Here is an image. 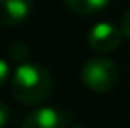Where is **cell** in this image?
<instances>
[{
	"label": "cell",
	"mask_w": 130,
	"mask_h": 128,
	"mask_svg": "<svg viewBox=\"0 0 130 128\" xmlns=\"http://www.w3.org/2000/svg\"><path fill=\"white\" fill-rule=\"evenodd\" d=\"M11 94L25 105H38L45 102L53 90V77L45 66L38 62H21L10 81Z\"/></svg>",
	"instance_id": "cell-1"
},
{
	"label": "cell",
	"mask_w": 130,
	"mask_h": 128,
	"mask_svg": "<svg viewBox=\"0 0 130 128\" xmlns=\"http://www.w3.org/2000/svg\"><path fill=\"white\" fill-rule=\"evenodd\" d=\"M124 34L123 28L113 23H107V21H102V23H96L89 30L87 34V43L92 51L100 53V55H107V53L115 51L121 45Z\"/></svg>",
	"instance_id": "cell-3"
},
{
	"label": "cell",
	"mask_w": 130,
	"mask_h": 128,
	"mask_svg": "<svg viewBox=\"0 0 130 128\" xmlns=\"http://www.w3.org/2000/svg\"><path fill=\"white\" fill-rule=\"evenodd\" d=\"M64 4L77 15H94L107 6V0H64Z\"/></svg>",
	"instance_id": "cell-6"
},
{
	"label": "cell",
	"mask_w": 130,
	"mask_h": 128,
	"mask_svg": "<svg viewBox=\"0 0 130 128\" xmlns=\"http://www.w3.org/2000/svg\"><path fill=\"white\" fill-rule=\"evenodd\" d=\"M70 119L68 111L57 107H40L25 117L21 128H66Z\"/></svg>",
	"instance_id": "cell-4"
},
{
	"label": "cell",
	"mask_w": 130,
	"mask_h": 128,
	"mask_svg": "<svg viewBox=\"0 0 130 128\" xmlns=\"http://www.w3.org/2000/svg\"><path fill=\"white\" fill-rule=\"evenodd\" d=\"M121 28H123L124 38H128V42H130V8L124 11L123 19H121Z\"/></svg>",
	"instance_id": "cell-9"
},
{
	"label": "cell",
	"mask_w": 130,
	"mask_h": 128,
	"mask_svg": "<svg viewBox=\"0 0 130 128\" xmlns=\"http://www.w3.org/2000/svg\"><path fill=\"white\" fill-rule=\"evenodd\" d=\"M32 0H0V26H19L32 13Z\"/></svg>",
	"instance_id": "cell-5"
},
{
	"label": "cell",
	"mask_w": 130,
	"mask_h": 128,
	"mask_svg": "<svg viewBox=\"0 0 130 128\" xmlns=\"http://www.w3.org/2000/svg\"><path fill=\"white\" fill-rule=\"evenodd\" d=\"M8 53L13 60H25L28 57V47L23 42H13L10 47H8Z\"/></svg>",
	"instance_id": "cell-7"
},
{
	"label": "cell",
	"mask_w": 130,
	"mask_h": 128,
	"mask_svg": "<svg viewBox=\"0 0 130 128\" xmlns=\"http://www.w3.org/2000/svg\"><path fill=\"white\" fill-rule=\"evenodd\" d=\"M11 68H10V62L4 59H0V89L6 85L8 81H11Z\"/></svg>",
	"instance_id": "cell-8"
},
{
	"label": "cell",
	"mask_w": 130,
	"mask_h": 128,
	"mask_svg": "<svg viewBox=\"0 0 130 128\" xmlns=\"http://www.w3.org/2000/svg\"><path fill=\"white\" fill-rule=\"evenodd\" d=\"M81 81L92 92H107L119 81V68L106 57H92L81 66Z\"/></svg>",
	"instance_id": "cell-2"
},
{
	"label": "cell",
	"mask_w": 130,
	"mask_h": 128,
	"mask_svg": "<svg viewBox=\"0 0 130 128\" xmlns=\"http://www.w3.org/2000/svg\"><path fill=\"white\" fill-rule=\"evenodd\" d=\"M8 121H10V109H8V105L0 100V128L6 126Z\"/></svg>",
	"instance_id": "cell-10"
},
{
	"label": "cell",
	"mask_w": 130,
	"mask_h": 128,
	"mask_svg": "<svg viewBox=\"0 0 130 128\" xmlns=\"http://www.w3.org/2000/svg\"><path fill=\"white\" fill-rule=\"evenodd\" d=\"M72 128H85V126H72Z\"/></svg>",
	"instance_id": "cell-11"
}]
</instances>
